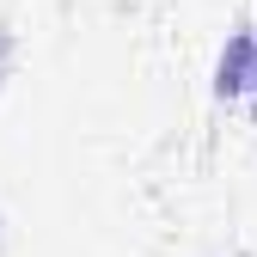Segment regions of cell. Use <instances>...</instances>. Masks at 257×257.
I'll return each instance as SVG.
<instances>
[{
	"instance_id": "6da1fadb",
	"label": "cell",
	"mask_w": 257,
	"mask_h": 257,
	"mask_svg": "<svg viewBox=\"0 0 257 257\" xmlns=\"http://www.w3.org/2000/svg\"><path fill=\"white\" fill-rule=\"evenodd\" d=\"M257 86V31H233L214 68V98H245Z\"/></svg>"
},
{
	"instance_id": "7a4b0ae2",
	"label": "cell",
	"mask_w": 257,
	"mask_h": 257,
	"mask_svg": "<svg viewBox=\"0 0 257 257\" xmlns=\"http://www.w3.org/2000/svg\"><path fill=\"white\" fill-rule=\"evenodd\" d=\"M7 68H13V31H0V80H7Z\"/></svg>"
},
{
	"instance_id": "3957f363",
	"label": "cell",
	"mask_w": 257,
	"mask_h": 257,
	"mask_svg": "<svg viewBox=\"0 0 257 257\" xmlns=\"http://www.w3.org/2000/svg\"><path fill=\"white\" fill-rule=\"evenodd\" d=\"M0 251H7V220H0Z\"/></svg>"
},
{
	"instance_id": "277c9868",
	"label": "cell",
	"mask_w": 257,
	"mask_h": 257,
	"mask_svg": "<svg viewBox=\"0 0 257 257\" xmlns=\"http://www.w3.org/2000/svg\"><path fill=\"white\" fill-rule=\"evenodd\" d=\"M239 257H251V251H239Z\"/></svg>"
}]
</instances>
